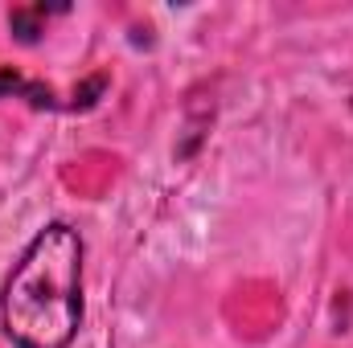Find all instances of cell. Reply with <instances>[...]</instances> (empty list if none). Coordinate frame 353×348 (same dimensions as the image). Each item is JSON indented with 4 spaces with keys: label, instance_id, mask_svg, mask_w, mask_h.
I'll use <instances>...</instances> for the list:
<instances>
[{
    "label": "cell",
    "instance_id": "3",
    "mask_svg": "<svg viewBox=\"0 0 353 348\" xmlns=\"http://www.w3.org/2000/svg\"><path fill=\"white\" fill-rule=\"evenodd\" d=\"M41 17H46L41 4H37V8H12V12H8V29L17 33V41L33 45V41L41 37Z\"/></svg>",
    "mask_w": 353,
    "mask_h": 348
},
{
    "label": "cell",
    "instance_id": "2",
    "mask_svg": "<svg viewBox=\"0 0 353 348\" xmlns=\"http://www.w3.org/2000/svg\"><path fill=\"white\" fill-rule=\"evenodd\" d=\"M4 94H25V98H29L33 107H54L50 90H41L37 83H25V78H21V74H12L8 66L0 70V98H4Z\"/></svg>",
    "mask_w": 353,
    "mask_h": 348
},
{
    "label": "cell",
    "instance_id": "1",
    "mask_svg": "<svg viewBox=\"0 0 353 348\" xmlns=\"http://www.w3.org/2000/svg\"><path fill=\"white\" fill-rule=\"evenodd\" d=\"M0 324L17 348H70L83 324V238L74 226H46L0 295Z\"/></svg>",
    "mask_w": 353,
    "mask_h": 348
}]
</instances>
